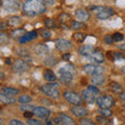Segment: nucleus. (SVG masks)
Segmentation results:
<instances>
[{
  "instance_id": "obj_21",
  "label": "nucleus",
  "mask_w": 125,
  "mask_h": 125,
  "mask_svg": "<svg viewBox=\"0 0 125 125\" xmlns=\"http://www.w3.org/2000/svg\"><path fill=\"white\" fill-rule=\"evenodd\" d=\"M36 52L37 54H39V55H42V54H46V53H48L49 51V49H48V47H47L46 45L44 44H39L36 46Z\"/></svg>"
},
{
  "instance_id": "obj_51",
  "label": "nucleus",
  "mask_w": 125,
  "mask_h": 125,
  "mask_svg": "<svg viewBox=\"0 0 125 125\" xmlns=\"http://www.w3.org/2000/svg\"><path fill=\"white\" fill-rule=\"evenodd\" d=\"M46 125H52V122L50 120H47L46 121Z\"/></svg>"
},
{
  "instance_id": "obj_39",
  "label": "nucleus",
  "mask_w": 125,
  "mask_h": 125,
  "mask_svg": "<svg viewBox=\"0 0 125 125\" xmlns=\"http://www.w3.org/2000/svg\"><path fill=\"white\" fill-rule=\"evenodd\" d=\"M33 108H34V106H30V105H22L21 106V109L22 111H25V112H31L32 113V111H33Z\"/></svg>"
},
{
  "instance_id": "obj_52",
  "label": "nucleus",
  "mask_w": 125,
  "mask_h": 125,
  "mask_svg": "<svg viewBox=\"0 0 125 125\" xmlns=\"http://www.w3.org/2000/svg\"><path fill=\"white\" fill-rule=\"evenodd\" d=\"M55 125H65V124H62V123H56Z\"/></svg>"
},
{
  "instance_id": "obj_30",
  "label": "nucleus",
  "mask_w": 125,
  "mask_h": 125,
  "mask_svg": "<svg viewBox=\"0 0 125 125\" xmlns=\"http://www.w3.org/2000/svg\"><path fill=\"white\" fill-rule=\"evenodd\" d=\"M31 101V97L28 96V95H22L20 96V98H19V102H21L23 104H26Z\"/></svg>"
},
{
  "instance_id": "obj_1",
  "label": "nucleus",
  "mask_w": 125,
  "mask_h": 125,
  "mask_svg": "<svg viewBox=\"0 0 125 125\" xmlns=\"http://www.w3.org/2000/svg\"><path fill=\"white\" fill-rule=\"evenodd\" d=\"M23 10L27 16H37L44 13L46 10V5L44 1L28 0L23 3Z\"/></svg>"
},
{
  "instance_id": "obj_34",
  "label": "nucleus",
  "mask_w": 125,
  "mask_h": 125,
  "mask_svg": "<svg viewBox=\"0 0 125 125\" xmlns=\"http://www.w3.org/2000/svg\"><path fill=\"white\" fill-rule=\"evenodd\" d=\"M69 20H70V15L69 14H67V13L61 14V16H60V21L62 23H66V22H68Z\"/></svg>"
},
{
  "instance_id": "obj_29",
  "label": "nucleus",
  "mask_w": 125,
  "mask_h": 125,
  "mask_svg": "<svg viewBox=\"0 0 125 125\" xmlns=\"http://www.w3.org/2000/svg\"><path fill=\"white\" fill-rule=\"evenodd\" d=\"M40 32H41L42 38H44V39H50L51 38V32H50V30H48V29L42 28V29H40Z\"/></svg>"
},
{
  "instance_id": "obj_46",
  "label": "nucleus",
  "mask_w": 125,
  "mask_h": 125,
  "mask_svg": "<svg viewBox=\"0 0 125 125\" xmlns=\"http://www.w3.org/2000/svg\"><path fill=\"white\" fill-rule=\"evenodd\" d=\"M33 116V113H31V112H25L24 113V117L25 118H28V119H31V117Z\"/></svg>"
},
{
  "instance_id": "obj_22",
  "label": "nucleus",
  "mask_w": 125,
  "mask_h": 125,
  "mask_svg": "<svg viewBox=\"0 0 125 125\" xmlns=\"http://www.w3.org/2000/svg\"><path fill=\"white\" fill-rule=\"evenodd\" d=\"M15 101L16 100L13 98V97L7 96V95H5V94H3L2 92L0 93V102L5 103V104H10V103H14Z\"/></svg>"
},
{
  "instance_id": "obj_6",
  "label": "nucleus",
  "mask_w": 125,
  "mask_h": 125,
  "mask_svg": "<svg viewBox=\"0 0 125 125\" xmlns=\"http://www.w3.org/2000/svg\"><path fill=\"white\" fill-rule=\"evenodd\" d=\"M64 97H65V99L67 100V101H69L70 103L75 104V105L80 104L81 101H83L81 96H79L77 93L71 92V91H66V92H64Z\"/></svg>"
},
{
  "instance_id": "obj_10",
  "label": "nucleus",
  "mask_w": 125,
  "mask_h": 125,
  "mask_svg": "<svg viewBox=\"0 0 125 125\" xmlns=\"http://www.w3.org/2000/svg\"><path fill=\"white\" fill-rule=\"evenodd\" d=\"M115 15V10L112 7H103V10L97 14V18L100 20H106Z\"/></svg>"
},
{
  "instance_id": "obj_24",
  "label": "nucleus",
  "mask_w": 125,
  "mask_h": 125,
  "mask_svg": "<svg viewBox=\"0 0 125 125\" xmlns=\"http://www.w3.org/2000/svg\"><path fill=\"white\" fill-rule=\"evenodd\" d=\"M9 24L11 25V26H18V25H20L21 24V18L20 17H18V16H13V17H10L9 19Z\"/></svg>"
},
{
  "instance_id": "obj_44",
  "label": "nucleus",
  "mask_w": 125,
  "mask_h": 125,
  "mask_svg": "<svg viewBox=\"0 0 125 125\" xmlns=\"http://www.w3.org/2000/svg\"><path fill=\"white\" fill-rule=\"evenodd\" d=\"M96 121L98 123H100V124H104L105 123V118L102 117V116H97L96 117Z\"/></svg>"
},
{
  "instance_id": "obj_14",
  "label": "nucleus",
  "mask_w": 125,
  "mask_h": 125,
  "mask_svg": "<svg viewBox=\"0 0 125 125\" xmlns=\"http://www.w3.org/2000/svg\"><path fill=\"white\" fill-rule=\"evenodd\" d=\"M75 17L78 21H88L90 18V14L83 9H78L75 10Z\"/></svg>"
},
{
  "instance_id": "obj_33",
  "label": "nucleus",
  "mask_w": 125,
  "mask_h": 125,
  "mask_svg": "<svg viewBox=\"0 0 125 125\" xmlns=\"http://www.w3.org/2000/svg\"><path fill=\"white\" fill-rule=\"evenodd\" d=\"M45 25L47 28H54V27H55V22H54L52 19L47 18L45 20Z\"/></svg>"
},
{
  "instance_id": "obj_3",
  "label": "nucleus",
  "mask_w": 125,
  "mask_h": 125,
  "mask_svg": "<svg viewBox=\"0 0 125 125\" xmlns=\"http://www.w3.org/2000/svg\"><path fill=\"white\" fill-rule=\"evenodd\" d=\"M42 92L46 94L47 96H49L50 98H53V99H56L60 97L61 93H60V90L57 88V84L56 83H49L47 84L42 85Z\"/></svg>"
},
{
  "instance_id": "obj_19",
  "label": "nucleus",
  "mask_w": 125,
  "mask_h": 125,
  "mask_svg": "<svg viewBox=\"0 0 125 125\" xmlns=\"http://www.w3.org/2000/svg\"><path fill=\"white\" fill-rule=\"evenodd\" d=\"M1 92L3 94H5V95L7 96H15V95H17V94H19V90L18 89H15V88H10V87H5V88H3L1 90Z\"/></svg>"
},
{
  "instance_id": "obj_27",
  "label": "nucleus",
  "mask_w": 125,
  "mask_h": 125,
  "mask_svg": "<svg viewBox=\"0 0 125 125\" xmlns=\"http://www.w3.org/2000/svg\"><path fill=\"white\" fill-rule=\"evenodd\" d=\"M44 62H45L46 66H53V65H55L56 62H57V60L53 55H48V56L45 58Z\"/></svg>"
},
{
  "instance_id": "obj_28",
  "label": "nucleus",
  "mask_w": 125,
  "mask_h": 125,
  "mask_svg": "<svg viewBox=\"0 0 125 125\" xmlns=\"http://www.w3.org/2000/svg\"><path fill=\"white\" fill-rule=\"evenodd\" d=\"M71 27L73 29H81L84 27V24L83 22H79V21H73L72 24H71Z\"/></svg>"
},
{
  "instance_id": "obj_17",
  "label": "nucleus",
  "mask_w": 125,
  "mask_h": 125,
  "mask_svg": "<svg viewBox=\"0 0 125 125\" xmlns=\"http://www.w3.org/2000/svg\"><path fill=\"white\" fill-rule=\"evenodd\" d=\"M3 6L5 10H16L20 7V2L19 1H4L3 2Z\"/></svg>"
},
{
  "instance_id": "obj_54",
  "label": "nucleus",
  "mask_w": 125,
  "mask_h": 125,
  "mask_svg": "<svg viewBox=\"0 0 125 125\" xmlns=\"http://www.w3.org/2000/svg\"><path fill=\"white\" fill-rule=\"evenodd\" d=\"M1 123H2V120H1V119H0V124H1Z\"/></svg>"
},
{
  "instance_id": "obj_4",
  "label": "nucleus",
  "mask_w": 125,
  "mask_h": 125,
  "mask_svg": "<svg viewBox=\"0 0 125 125\" xmlns=\"http://www.w3.org/2000/svg\"><path fill=\"white\" fill-rule=\"evenodd\" d=\"M96 102H97V105L100 107V109H109L112 106H114L115 100L113 97L105 95V96L98 97Z\"/></svg>"
},
{
  "instance_id": "obj_12",
  "label": "nucleus",
  "mask_w": 125,
  "mask_h": 125,
  "mask_svg": "<svg viewBox=\"0 0 125 125\" xmlns=\"http://www.w3.org/2000/svg\"><path fill=\"white\" fill-rule=\"evenodd\" d=\"M95 51L96 49L94 48V46H91V45H83L79 48V54L85 57H90Z\"/></svg>"
},
{
  "instance_id": "obj_9",
  "label": "nucleus",
  "mask_w": 125,
  "mask_h": 125,
  "mask_svg": "<svg viewBox=\"0 0 125 125\" xmlns=\"http://www.w3.org/2000/svg\"><path fill=\"white\" fill-rule=\"evenodd\" d=\"M55 47L60 51H67L72 47V43L68 40H65V39H60L55 42Z\"/></svg>"
},
{
  "instance_id": "obj_13",
  "label": "nucleus",
  "mask_w": 125,
  "mask_h": 125,
  "mask_svg": "<svg viewBox=\"0 0 125 125\" xmlns=\"http://www.w3.org/2000/svg\"><path fill=\"white\" fill-rule=\"evenodd\" d=\"M81 95H83V99L89 104H93L94 102H95V100H96V95L95 94H93L91 91H89L88 89L83 90V93H81Z\"/></svg>"
},
{
  "instance_id": "obj_8",
  "label": "nucleus",
  "mask_w": 125,
  "mask_h": 125,
  "mask_svg": "<svg viewBox=\"0 0 125 125\" xmlns=\"http://www.w3.org/2000/svg\"><path fill=\"white\" fill-rule=\"evenodd\" d=\"M32 113H33V115H36L38 118H41V119L48 118L50 114H51V112L44 106H34Z\"/></svg>"
},
{
  "instance_id": "obj_38",
  "label": "nucleus",
  "mask_w": 125,
  "mask_h": 125,
  "mask_svg": "<svg viewBox=\"0 0 125 125\" xmlns=\"http://www.w3.org/2000/svg\"><path fill=\"white\" fill-rule=\"evenodd\" d=\"M88 90L91 91L93 94H95V95H98L99 94V90H98V88H96V85H89Z\"/></svg>"
},
{
  "instance_id": "obj_35",
  "label": "nucleus",
  "mask_w": 125,
  "mask_h": 125,
  "mask_svg": "<svg viewBox=\"0 0 125 125\" xmlns=\"http://www.w3.org/2000/svg\"><path fill=\"white\" fill-rule=\"evenodd\" d=\"M123 39H124V36L120 32H116L114 36H113V40H114V42H121V41H123Z\"/></svg>"
},
{
  "instance_id": "obj_37",
  "label": "nucleus",
  "mask_w": 125,
  "mask_h": 125,
  "mask_svg": "<svg viewBox=\"0 0 125 125\" xmlns=\"http://www.w3.org/2000/svg\"><path fill=\"white\" fill-rule=\"evenodd\" d=\"M27 124L28 125H44L41 121H39L37 119H28L27 120Z\"/></svg>"
},
{
  "instance_id": "obj_49",
  "label": "nucleus",
  "mask_w": 125,
  "mask_h": 125,
  "mask_svg": "<svg viewBox=\"0 0 125 125\" xmlns=\"http://www.w3.org/2000/svg\"><path fill=\"white\" fill-rule=\"evenodd\" d=\"M118 47H119V49L124 50V51H125V44H122V45H120V46H118Z\"/></svg>"
},
{
  "instance_id": "obj_2",
  "label": "nucleus",
  "mask_w": 125,
  "mask_h": 125,
  "mask_svg": "<svg viewBox=\"0 0 125 125\" xmlns=\"http://www.w3.org/2000/svg\"><path fill=\"white\" fill-rule=\"evenodd\" d=\"M74 74H75V69L72 65L68 64L58 70V80L65 84L70 83L73 79Z\"/></svg>"
},
{
  "instance_id": "obj_42",
  "label": "nucleus",
  "mask_w": 125,
  "mask_h": 125,
  "mask_svg": "<svg viewBox=\"0 0 125 125\" xmlns=\"http://www.w3.org/2000/svg\"><path fill=\"white\" fill-rule=\"evenodd\" d=\"M104 41L106 44H113V42H114V40H113V37L112 36H108V34H106L104 38Z\"/></svg>"
},
{
  "instance_id": "obj_18",
  "label": "nucleus",
  "mask_w": 125,
  "mask_h": 125,
  "mask_svg": "<svg viewBox=\"0 0 125 125\" xmlns=\"http://www.w3.org/2000/svg\"><path fill=\"white\" fill-rule=\"evenodd\" d=\"M90 61H92L94 62H98V64H100V62H103L104 61V55L102 52L100 51H95L91 56L89 57Z\"/></svg>"
},
{
  "instance_id": "obj_5",
  "label": "nucleus",
  "mask_w": 125,
  "mask_h": 125,
  "mask_svg": "<svg viewBox=\"0 0 125 125\" xmlns=\"http://www.w3.org/2000/svg\"><path fill=\"white\" fill-rule=\"evenodd\" d=\"M83 71L87 74H90V75H93V76L102 75V73L104 72V68L101 67L100 65H87L84 66Z\"/></svg>"
},
{
  "instance_id": "obj_40",
  "label": "nucleus",
  "mask_w": 125,
  "mask_h": 125,
  "mask_svg": "<svg viewBox=\"0 0 125 125\" xmlns=\"http://www.w3.org/2000/svg\"><path fill=\"white\" fill-rule=\"evenodd\" d=\"M7 40H9V37H7V34H5V33H0V44H2V43H6Z\"/></svg>"
},
{
  "instance_id": "obj_43",
  "label": "nucleus",
  "mask_w": 125,
  "mask_h": 125,
  "mask_svg": "<svg viewBox=\"0 0 125 125\" xmlns=\"http://www.w3.org/2000/svg\"><path fill=\"white\" fill-rule=\"evenodd\" d=\"M9 22H1L0 23V30H4V29H7L9 27Z\"/></svg>"
},
{
  "instance_id": "obj_31",
  "label": "nucleus",
  "mask_w": 125,
  "mask_h": 125,
  "mask_svg": "<svg viewBox=\"0 0 125 125\" xmlns=\"http://www.w3.org/2000/svg\"><path fill=\"white\" fill-rule=\"evenodd\" d=\"M99 114H100V116L104 117V118H107V117H111L113 115V112L111 109H100Z\"/></svg>"
},
{
  "instance_id": "obj_26",
  "label": "nucleus",
  "mask_w": 125,
  "mask_h": 125,
  "mask_svg": "<svg viewBox=\"0 0 125 125\" xmlns=\"http://www.w3.org/2000/svg\"><path fill=\"white\" fill-rule=\"evenodd\" d=\"M25 33H26V31L24 29H23V28H19V29H15V30L11 31L10 36L13 37V38H19V39H21Z\"/></svg>"
},
{
  "instance_id": "obj_45",
  "label": "nucleus",
  "mask_w": 125,
  "mask_h": 125,
  "mask_svg": "<svg viewBox=\"0 0 125 125\" xmlns=\"http://www.w3.org/2000/svg\"><path fill=\"white\" fill-rule=\"evenodd\" d=\"M19 54H20V55H28V51H27V50H25V49H23L22 50V51H21V50H18V51H17Z\"/></svg>"
},
{
  "instance_id": "obj_23",
  "label": "nucleus",
  "mask_w": 125,
  "mask_h": 125,
  "mask_svg": "<svg viewBox=\"0 0 125 125\" xmlns=\"http://www.w3.org/2000/svg\"><path fill=\"white\" fill-rule=\"evenodd\" d=\"M92 83L95 85H102L105 83V77L103 75H95L92 77Z\"/></svg>"
},
{
  "instance_id": "obj_53",
  "label": "nucleus",
  "mask_w": 125,
  "mask_h": 125,
  "mask_svg": "<svg viewBox=\"0 0 125 125\" xmlns=\"http://www.w3.org/2000/svg\"><path fill=\"white\" fill-rule=\"evenodd\" d=\"M122 71H123V72H124V73H125V67H124V68H123V69H122Z\"/></svg>"
},
{
  "instance_id": "obj_48",
  "label": "nucleus",
  "mask_w": 125,
  "mask_h": 125,
  "mask_svg": "<svg viewBox=\"0 0 125 125\" xmlns=\"http://www.w3.org/2000/svg\"><path fill=\"white\" fill-rule=\"evenodd\" d=\"M120 99L123 100V101H125V93H121V94H120Z\"/></svg>"
},
{
  "instance_id": "obj_16",
  "label": "nucleus",
  "mask_w": 125,
  "mask_h": 125,
  "mask_svg": "<svg viewBox=\"0 0 125 125\" xmlns=\"http://www.w3.org/2000/svg\"><path fill=\"white\" fill-rule=\"evenodd\" d=\"M37 38H38V32L36 30H33V31H30V32H26L21 39H19V41L23 44V43H27V42L33 40V39H37Z\"/></svg>"
},
{
  "instance_id": "obj_7",
  "label": "nucleus",
  "mask_w": 125,
  "mask_h": 125,
  "mask_svg": "<svg viewBox=\"0 0 125 125\" xmlns=\"http://www.w3.org/2000/svg\"><path fill=\"white\" fill-rule=\"evenodd\" d=\"M11 69H13V71L15 73H23V72H26L29 69V65L24 60H17L14 62Z\"/></svg>"
},
{
  "instance_id": "obj_20",
  "label": "nucleus",
  "mask_w": 125,
  "mask_h": 125,
  "mask_svg": "<svg viewBox=\"0 0 125 125\" xmlns=\"http://www.w3.org/2000/svg\"><path fill=\"white\" fill-rule=\"evenodd\" d=\"M44 79L47 81H50V83H54L56 79V76L51 70H46L44 72Z\"/></svg>"
},
{
  "instance_id": "obj_50",
  "label": "nucleus",
  "mask_w": 125,
  "mask_h": 125,
  "mask_svg": "<svg viewBox=\"0 0 125 125\" xmlns=\"http://www.w3.org/2000/svg\"><path fill=\"white\" fill-rule=\"evenodd\" d=\"M4 77H5V75H4V74H3L1 71H0V79H3Z\"/></svg>"
},
{
  "instance_id": "obj_15",
  "label": "nucleus",
  "mask_w": 125,
  "mask_h": 125,
  "mask_svg": "<svg viewBox=\"0 0 125 125\" xmlns=\"http://www.w3.org/2000/svg\"><path fill=\"white\" fill-rule=\"evenodd\" d=\"M56 120H58L57 123H62L65 125H73L74 123V121L71 117L66 114H58L56 117Z\"/></svg>"
},
{
  "instance_id": "obj_25",
  "label": "nucleus",
  "mask_w": 125,
  "mask_h": 125,
  "mask_svg": "<svg viewBox=\"0 0 125 125\" xmlns=\"http://www.w3.org/2000/svg\"><path fill=\"white\" fill-rule=\"evenodd\" d=\"M109 88L114 93H121L122 92V87H121V84H119L118 83H116V81H113V83H109Z\"/></svg>"
},
{
  "instance_id": "obj_32",
  "label": "nucleus",
  "mask_w": 125,
  "mask_h": 125,
  "mask_svg": "<svg viewBox=\"0 0 125 125\" xmlns=\"http://www.w3.org/2000/svg\"><path fill=\"white\" fill-rule=\"evenodd\" d=\"M73 38H74V40L77 42H83V40L85 39V36L81 32H76V33H74Z\"/></svg>"
},
{
  "instance_id": "obj_47",
  "label": "nucleus",
  "mask_w": 125,
  "mask_h": 125,
  "mask_svg": "<svg viewBox=\"0 0 125 125\" xmlns=\"http://www.w3.org/2000/svg\"><path fill=\"white\" fill-rule=\"evenodd\" d=\"M70 57H71V55H70V53H65L64 55H62V60L64 61H69Z\"/></svg>"
},
{
  "instance_id": "obj_11",
  "label": "nucleus",
  "mask_w": 125,
  "mask_h": 125,
  "mask_svg": "<svg viewBox=\"0 0 125 125\" xmlns=\"http://www.w3.org/2000/svg\"><path fill=\"white\" fill-rule=\"evenodd\" d=\"M71 112H72V114L74 116H76V117H79V118H84V117H87L88 116V111H87V108H84L83 106H79V105H75V106H72L71 107Z\"/></svg>"
},
{
  "instance_id": "obj_36",
  "label": "nucleus",
  "mask_w": 125,
  "mask_h": 125,
  "mask_svg": "<svg viewBox=\"0 0 125 125\" xmlns=\"http://www.w3.org/2000/svg\"><path fill=\"white\" fill-rule=\"evenodd\" d=\"M79 123H80V125H96L95 123L93 122L92 120L87 119V118H83V119H80Z\"/></svg>"
},
{
  "instance_id": "obj_41",
  "label": "nucleus",
  "mask_w": 125,
  "mask_h": 125,
  "mask_svg": "<svg viewBox=\"0 0 125 125\" xmlns=\"http://www.w3.org/2000/svg\"><path fill=\"white\" fill-rule=\"evenodd\" d=\"M10 125H25V124L23 123L22 121H20V120H17V119H13V120H10Z\"/></svg>"
}]
</instances>
